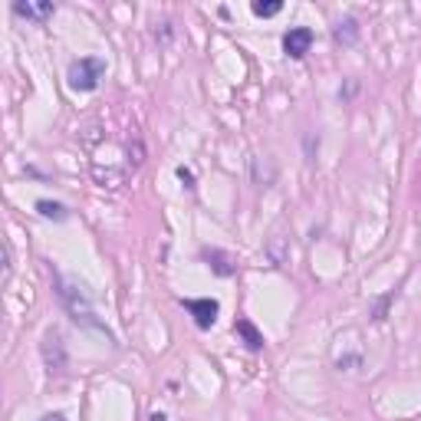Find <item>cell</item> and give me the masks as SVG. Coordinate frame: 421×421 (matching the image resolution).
I'll return each mask as SVG.
<instances>
[{
    "label": "cell",
    "instance_id": "cell-3",
    "mask_svg": "<svg viewBox=\"0 0 421 421\" xmlns=\"http://www.w3.org/2000/svg\"><path fill=\"white\" fill-rule=\"evenodd\" d=\"M43 362L50 369V376L66 372V346H63V336L56 330H50L43 336Z\"/></svg>",
    "mask_w": 421,
    "mask_h": 421
},
{
    "label": "cell",
    "instance_id": "cell-5",
    "mask_svg": "<svg viewBox=\"0 0 421 421\" xmlns=\"http://www.w3.org/2000/svg\"><path fill=\"white\" fill-rule=\"evenodd\" d=\"M184 303V310L195 316V326L197 330H210L214 323H217V313H221V306H217V300H210V296H204V300H181Z\"/></svg>",
    "mask_w": 421,
    "mask_h": 421
},
{
    "label": "cell",
    "instance_id": "cell-11",
    "mask_svg": "<svg viewBox=\"0 0 421 421\" xmlns=\"http://www.w3.org/2000/svg\"><path fill=\"white\" fill-rule=\"evenodd\" d=\"M395 300V293H385V296H382V300H376V306H372V319H376V323H382V319H385V313H389V303Z\"/></svg>",
    "mask_w": 421,
    "mask_h": 421
},
{
    "label": "cell",
    "instance_id": "cell-7",
    "mask_svg": "<svg viewBox=\"0 0 421 421\" xmlns=\"http://www.w3.org/2000/svg\"><path fill=\"white\" fill-rule=\"evenodd\" d=\"M204 260H208V267L214 273H217V277H234V273H237V263H234V260H230V254H224V250H217V247H210V250H204Z\"/></svg>",
    "mask_w": 421,
    "mask_h": 421
},
{
    "label": "cell",
    "instance_id": "cell-13",
    "mask_svg": "<svg viewBox=\"0 0 421 421\" xmlns=\"http://www.w3.org/2000/svg\"><path fill=\"white\" fill-rule=\"evenodd\" d=\"M178 178L184 181V188H195V175H191V168L181 165V168H178Z\"/></svg>",
    "mask_w": 421,
    "mask_h": 421
},
{
    "label": "cell",
    "instance_id": "cell-8",
    "mask_svg": "<svg viewBox=\"0 0 421 421\" xmlns=\"http://www.w3.org/2000/svg\"><path fill=\"white\" fill-rule=\"evenodd\" d=\"M234 330H237V336H241L244 339V346L247 349H263V332L257 330L254 323H250V319H237V326H234Z\"/></svg>",
    "mask_w": 421,
    "mask_h": 421
},
{
    "label": "cell",
    "instance_id": "cell-12",
    "mask_svg": "<svg viewBox=\"0 0 421 421\" xmlns=\"http://www.w3.org/2000/svg\"><path fill=\"white\" fill-rule=\"evenodd\" d=\"M283 10V3L280 0H270V3H254V14L257 17H277Z\"/></svg>",
    "mask_w": 421,
    "mask_h": 421
},
{
    "label": "cell",
    "instance_id": "cell-10",
    "mask_svg": "<svg viewBox=\"0 0 421 421\" xmlns=\"http://www.w3.org/2000/svg\"><path fill=\"white\" fill-rule=\"evenodd\" d=\"M36 210H40L43 217H50V221H66V217H69V208H66V204H60V201H46V197L36 201Z\"/></svg>",
    "mask_w": 421,
    "mask_h": 421
},
{
    "label": "cell",
    "instance_id": "cell-1",
    "mask_svg": "<svg viewBox=\"0 0 421 421\" xmlns=\"http://www.w3.org/2000/svg\"><path fill=\"white\" fill-rule=\"evenodd\" d=\"M53 273V286H56V296H60V303H63V310L69 313V319H73L76 326H83V330H96V332H102L105 339L112 343V332L105 330V323L96 316V310H92V303H89V296L79 290V286L73 283V280H66L63 273H56V270H50Z\"/></svg>",
    "mask_w": 421,
    "mask_h": 421
},
{
    "label": "cell",
    "instance_id": "cell-4",
    "mask_svg": "<svg viewBox=\"0 0 421 421\" xmlns=\"http://www.w3.org/2000/svg\"><path fill=\"white\" fill-rule=\"evenodd\" d=\"M14 14L23 17V20H30V23H36V27H43L46 20H53L56 3H53V0H17Z\"/></svg>",
    "mask_w": 421,
    "mask_h": 421
},
{
    "label": "cell",
    "instance_id": "cell-15",
    "mask_svg": "<svg viewBox=\"0 0 421 421\" xmlns=\"http://www.w3.org/2000/svg\"><path fill=\"white\" fill-rule=\"evenodd\" d=\"M149 421H168V418H165V415H162V411H155V415H151Z\"/></svg>",
    "mask_w": 421,
    "mask_h": 421
},
{
    "label": "cell",
    "instance_id": "cell-2",
    "mask_svg": "<svg viewBox=\"0 0 421 421\" xmlns=\"http://www.w3.org/2000/svg\"><path fill=\"white\" fill-rule=\"evenodd\" d=\"M102 76H105V63L99 56H79V60L69 63L66 79H69V89L92 92V89H99V79Z\"/></svg>",
    "mask_w": 421,
    "mask_h": 421
},
{
    "label": "cell",
    "instance_id": "cell-6",
    "mask_svg": "<svg viewBox=\"0 0 421 421\" xmlns=\"http://www.w3.org/2000/svg\"><path fill=\"white\" fill-rule=\"evenodd\" d=\"M313 40H316V33L310 30V27H293V30L283 36V53L293 56V60H303V56L310 53Z\"/></svg>",
    "mask_w": 421,
    "mask_h": 421
},
{
    "label": "cell",
    "instance_id": "cell-14",
    "mask_svg": "<svg viewBox=\"0 0 421 421\" xmlns=\"http://www.w3.org/2000/svg\"><path fill=\"white\" fill-rule=\"evenodd\" d=\"M40 421H66V415H60V411H53V415H43Z\"/></svg>",
    "mask_w": 421,
    "mask_h": 421
},
{
    "label": "cell",
    "instance_id": "cell-9",
    "mask_svg": "<svg viewBox=\"0 0 421 421\" xmlns=\"http://www.w3.org/2000/svg\"><path fill=\"white\" fill-rule=\"evenodd\" d=\"M332 36H336V43H356V36H359V20H352V17H346V20H339L336 23V30H332Z\"/></svg>",
    "mask_w": 421,
    "mask_h": 421
}]
</instances>
